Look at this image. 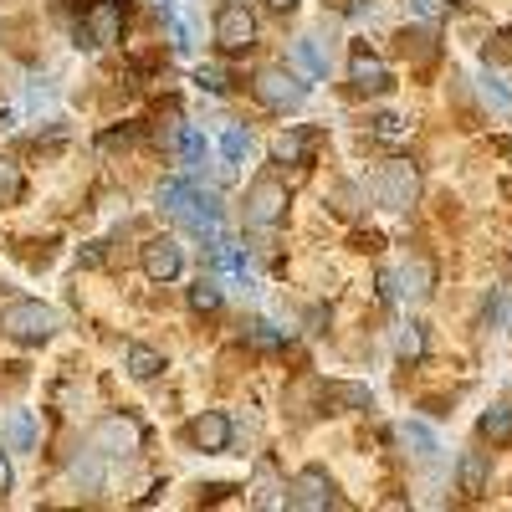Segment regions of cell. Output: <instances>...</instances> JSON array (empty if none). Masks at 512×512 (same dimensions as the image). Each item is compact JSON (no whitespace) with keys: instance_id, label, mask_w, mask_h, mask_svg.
<instances>
[{"instance_id":"obj_25","label":"cell","mask_w":512,"mask_h":512,"mask_svg":"<svg viewBox=\"0 0 512 512\" xmlns=\"http://www.w3.org/2000/svg\"><path fill=\"white\" fill-rule=\"evenodd\" d=\"M400 47H405V57H415V62H431V57H436L431 31H405V36H400Z\"/></svg>"},{"instance_id":"obj_32","label":"cell","mask_w":512,"mask_h":512,"mask_svg":"<svg viewBox=\"0 0 512 512\" xmlns=\"http://www.w3.org/2000/svg\"><path fill=\"white\" fill-rule=\"evenodd\" d=\"M169 31H175V47H180V52H190V47H195V31H190L180 16H169Z\"/></svg>"},{"instance_id":"obj_29","label":"cell","mask_w":512,"mask_h":512,"mask_svg":"<svg viewBox=\"0 0 512 512\" xmlns=\"http://www.w3.org/2000/svg\"><path fill=\"white\" fill-rule=\"evenodd\" d=\"M21 195V175H16V164L0 159V200H16Z\"/></svg>"},{"instance_id":"obj_11","label":"cell","mask_w":512,"mask_h":512,"mask_svg":"<svg viewBox=\"0 0 512 512\" xmlns=\"http://www.w3.org/2000/svg\"><path fill=\"white\" fill-rule=\"evenodd\" d=\"M349 82H354V93H390V67L359 41L349 52Z\"/></svg>"},{"instance_id":"obj_12","label":"cell","mask_w":512,"mask_h":512,"mask_svg":"<svg viewBox=\"0 0 512 512\" xmlns=\"http://www.w3.org/2000/svg\"><path fill=\"white\" fill-rule=\"evenodd\" d=\"M190 441H195L205 456H221V451L231 446V420H226L221 410H205V415H195V420H190Z\"/></svg>"},{"instance_id":"obj_24","label":"cell","mask_w":512,"mask_h":512,"mask_svg":"<svg viewBox=\"0 0 512 512\" xmlns=\"http://www.w3.org/2000/svg\"><path fill=\"white\" fill-rule=\"evenodd\" d=\"M190 308H195V313H216V308H221V287L210 282V277H200V282L190 287Z\"/></svg>"},{"instance_id":"obj_23","label":"cell","mask_w":512,"mask_h":512,"mask_svg":"<svg viewBox=\"0 0 512 512\" xmlns=\"http://www.w3.org/2000/svg\"><path fill=\"white\" fill-rule=\"evenodd\" d=\"M159 369H164V359H159L154 349H144V344L128 349V374H134V379H154Z\"/></svg>"},{"instance_id":"obj_3","label":"cell","mask_w":512,"mask_h":512,"mask_svg":"<svg viewBox=\"0 0 512 512\" xmlns=\"http://www.w3.org/2000/svg\"><path fill=\"white\" fill-rule=\"evenodd\" d=\"M374 195H379L384 210H410L420 200V169L410 159H390L379 169V190Z\"/></svg>"},{"instance_id":"obj_22","label":"cell","mask_w":512,"mask_h":512,"mask_svg":"<svg viewBox=\"0 0 512 512\" xmlns=\"http://www.w3.org/2000/svg\"><path fill=\"white\" fill-rule=\"evenodd\" d=\"M395 354H400L405 364L425 359V328H420V323H405V328L395 333Z\"/></svg>"},{"instance_id":"obj_15","label":"cell","mask_w":512,"mask_h":512,"mask_svg":"<svg viewBox=\"0 0 512 512\" xmlns=\"http://www.w3.org/2000/svg\"><path fill=\"white\" fill-rule=\"evenodd\" d=\"M477 431H482V441L507 446V441H512V405H492V410L477 420Z\"/></svg>"},{"instance_id":"obj_14","label":"cell","mask_w":512,"mask_h":512,"mask_svg":"<svg viewBox=\"0 0 512 512\" xmlns=\"http://www.w3.org/2000/svg\"><path fill=\"white\" fill-rule=\"evenodd\" d=\"M246 149H251L246 128H241V123H231L226 134H221V180H231V175H236V164L246 159Z\"/></svg>"},{"instance_id":"obj_5","label":"cell","mask_w":512,"mask_h":512,"mask_svg":"<svg viewBox=\"0 0 512 512\" xmlns=\"http://www.w3.org/2000/svg\"><path fill=\"white\" fill-rule=\"evenodd\" d=\"M251 88H256V98H262L267 108H277V113H287V108H297V103L308 98V82L292 77L287 67H262Z\"/></svg>"},{"instance_id":"obj_8","label":"cell","mask_w":512,"mask_h":512,"mask_svg":"<svg viewBox=\"0 0 512 512\" xmlns=\"http://www.w3.org/2000/svg\"><path fill=\"white\" fill-rule=\"evenodd\" d=\"M123 36V11L118 0H93L82 6V47H108V41Z\"/></svg>"},{"instance_id":"obj_26","label":"cell","mask_w":512,"mask_h":512,"mask_svg":"<svg viewBox=\"0 0 512 512\" xmlns=\"http://www.w3.org/2000/svg\"><path fill=\"white\" fill-rule=\"evenodd\" d=\"M180 154H185V164H190V169H205V154H210L205 134H195V128H185V134H180Z\"/></svg>"},{"instance_id":"obj_36","label":"cell","mask_w":512,"mask_h":512,"mask_svg":"<svg viewBox=\"0 0 512 512\" xmlns=\"http://www.w3.org/2000/svg\"><path fill=\"white\" fill-rule=\"evenodd\" d=\"M267 6H272V11H297L303 0H267Z\"/></svg>"},{"instance_id":"obj_28","label":"cell","mask_w":512,"mask_h":512,"mask_svg":"<svg viewBox=\"0 0 512 512\" xmlns=\"http://www.w3.org/2000/svg\"><path fill=\"white\" fill-rule=\"evenodd\" d=\"M374 134H379V139H405V118L379 113V118H374Z\"/></svg>"},{"instance_id":"obj_18","label":"cell","mask_w":512,"mask_h":512,"mask_svg":"<svg viewBox=\"0 0 512 512\" xmlns=\"http://www.w3.org/2000/svg\"><path fill=\"white\" fill-rule=\"evenodd\" d=\"M395 277H400V297H425V292H431V282H436V267L431 262H410Z\"/></svg>"},{"instance_id":"obj_6","label":"cell","mask_w":512,"mask_h":512,"mask_svg":"<svg viewBox=\"0 0 512 512\" xmlns=\"http://www.w3.org/2000/svg\"><path fill=\"white\" fill-rule=\"evenodd\" d=\"M93 446L103 456H134L144 446V425L134 415H103L98 431H93Z\"/></svg>"},{"instance_id":"obj_2","label":"cell","mask_w":512,"mask_h":512,"mask_svg":"<svg viewBox=\"0 0 512 512\" xmlns=\"http://www.w3.org/2000/svg\"><path fill=\"white\" fill-rule=\"evenodd\" d=\"M0 333L16 338V344H47L57 333V313L47 303H11L0 313Z\"/></svg>"},{"instance_id":"obj_27","label":"cell","mask_w":512,"mask_h":512,"mask_svg":"<svg viewBox=\"0 0 512 512\" xmlns=\"http://www.w3.org/2000/svg\"><path fill=\"white\" fill-rule=\"evenodd\" d=\"M246 338H251L256 349H277L287 333H272V323H251V328H246Z\"/></svg>"},{"instance_id":"obj_9","label":"cell","mask_w":512,"mask_h":512,"mask_svg":"<svg viewBox=\"0 0 512 512\" xmlns=\"http://www.w3.org/2000/svg\"><path fill=\"white\" fill-rule=\"evenodd\" d=\"M287 216V185L282 180H256L251 185V195H246V221L251 226H277Z\"/></svg>"},{"instance_id":"obj_21","label":"cell","mask_w":512,"mask_h":512,"mask_svg":"<svg viewBox=\"0 0 512 512\" xmlns=\"http://www.w3.org/2000/svg\"><path fill=\"white\" fill-rule=\"evenodd\" d=\"M482 487H487V456H482V451H466V456H461V492L477 497Z\"/></svg>"},{"instance_id":"obj_31","label":"cell","mask_w":512,"mask_h":512,"mask_svg":"<svg viewBox=\"0 0 512 512\" xmlns=\"http://www.w3.org/2000/svg\"><path fill=\"white\" fill-rule=\"evenodd\" d=\"M482 98H487L492 108H507V103H512V93L502 88V77H487V82H482Z\"/></svg>"},{"instance_id":"obj_35","label":"cell","mask_w":512,"mask_h":512,"mask_svg":"<svg viewBox=\"0 0 512 512\" xmlns=\"http://www.w3.org/2000/svg\"><path fill=\"white\" fill-rule=\"evenodd\" d=\"M6 451H11V446H0V497H6V492H11V482H16V477H11V456H6Z\"/></svg>"},{"instance_id":"obj_30","label":"cell","mask_w":512,"mask_h":512,"mask_svg":"<svg viewBox=\"0 0 512 512\" xmlns=\"http://www.w3.org/2000/svg\"><path fill=\"white\" fill-rule=\"evenodd\" d=\"M195 82H200L205 93H226V72H221V67H200Z\"/></svg>"},{"instance_id":"obj_16","label":"cell","mask_w":512,"mask_h":512,"mask_svg":"<svg viewBox=\"0 0 512 512\" xmlns=\"http://www.w3.org/2000/svg\"><path fill=\"white\" fill-rule=\"evenodd\" d=\"M6 446H11V451H31V446H36V420H31V410H11V415H6Z\"/></svg>"},{"instance_id":"obj_4","label":"cell","mask_w":512,"mask_h":512,"mask_svg":"<svg viewBox=\"0 0 512 512\" xmlns=\"http://www.w3.org/2000/svg\"><path fill=\"white\" fill-rule=\"evenodd\" d=\"M287 507H297V512H328V507H338V492H333V482H328L323 466H303V472L292 477Z\"/></svg>"},{"instance_id":"obj_33","label":"cell","mask_w":512,"mask_h":512,"mask_svg":"<svg viewBox=\"0 0 512 512\" xmlns=\"http://www.w3.org/2000/svg\"><path fill=\"white\" fill-rule=\"evenodd\" d=\"M410 11H415L420 21H436V16L446 11V0H410Z\"/></svg>"},{"instance_id":"obj_13","label":"cell","mask_w":512,"mask_h":512,"mask_svg":"<svg viewBox=\"0 0 512 512\" xmlns=\"http://www.w3.org/2000/svg\"><path fill=\"white\" fill-rule=\"evenodd\" d=\"M292 67L303 72L308 82H318V77L328 72V57L318 52V36H297V41H292Z\"/></svg>"},{"instance_id":"obj_20","label":"cell","mask_w":512,"mask_h":512,"mask_svg":"<svg viewBox=\"0 0 512 512\" xmlns=\"http://www.w3.org/2000/svg\"><path fill=\"white\" fill-rule=\"evenodd\" d=\"M400 436H405V446H410V456H415V461H436V451H441V446H436V436L425 431L420 420H405V431H400Z\"/></svg>"},{"instance_id":"obj_10","label":"cell","mask_w":512,"mask_h":512,"mask_svg":"<svg viewBox=\"0 0 512 512\" xmlns=\"http://www.w3.org/2000/svg\"><path fill=\"white\" fill-rule=\"evenodd\" d=\"M180 267H185V251H180L175 236H154V241H144V277H149V282H175Z\"/></svg>"},{"instance_id":"obj_17","label":"cell","mask_w":512,"mask_h":512,"mask_svg":"<svg viewBox=\"0 0 512 512\" xmlns=\"http://www.w3.org/2000/svg\"><path fill=\"white\" fill-rule=\"evenodd\" d=\"M210 262H216L221 272H246V251H241L231 236L216 231V236H210Z\"/></svg>"},{"instance_id":"obj_19","label":"cell","mask_w":512,"mask_h":512,"mask_svg":"<svg viewBox=\"0 0 512 512\" xmlns=\"http://www.w3.org/2000/svg\"><path fill=\"white\" fill-rule=\"evenodd\" d=\"M308 149H313V128H292V134H282V139L272 144V154H277L282 164H297V159H308Z\"/></svg>"},{"instance_id":"obj_7","label":"cell","mask_w":512,"mask_h":512,"mask_svg":"<svg viewBox=\"0 0 512 512\" xmlns=\"http://www.w3.org/2000/svg\"><path fill=\"white\" fill-rule=\"evenodd\" d=\"M216 47L231 52V57L256 47V16L246 6H221L216 11Z\"/></svg>"},{"instance_id":"obj_34","label":"cell","mask_w":512,"mask_h":512,"mask_svg":"<svg viewBox=\"0 0 512 512\" xmlns=\"http://www.w3.org/2000/svg\"><path fill=\"white\" fill-rule=\"evenodd\" d=\"M72 477H77L82 487H98V482H103V477H98V461H88V466L77 461V466H72Z\"/></svg>"},{"instance_id":"obj_1","label":"cell","mask_w":512,"mask_h":512,"mask_svg":"<svg viewBox=\"0 0 512 512\" xmlns=\"http://www.w3.org/2000/svg\"><path fill=\"white\" fill-rule=\"evenodd\" d=\"M159 205H164V216H175L195 236H216L221 231V200L205 195L195 180H169L159 190Z\"/></svg>"}]
</instances>
